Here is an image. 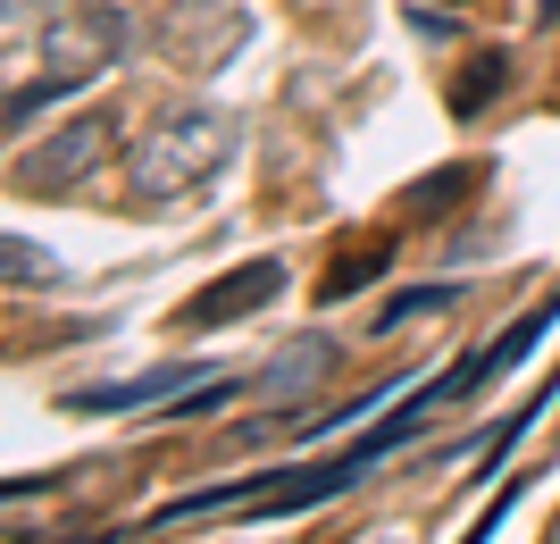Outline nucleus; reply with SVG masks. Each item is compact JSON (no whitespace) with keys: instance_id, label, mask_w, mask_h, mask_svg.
I'll return each mask as SVG.
<instances>
[{"instance_id":"nucleus-6","label":"nucleus","mask_w":560,"mask_h":544,"mask_svg":"<svg viewBox=\"0 0 560 544\" xmlns=\"http://www.w3.org/2000/svg\"><path fill=\"white\" fill-rule=\"evenodd\" d=\"M284 293V261H243L234 277L201 285L185 302V327H226V319H252V310H268Z\"/></svg>"},{"instance_id":"nucleus-8","label":"nucleus","mask_w":560,"mask_h":544,"mask_svg":"<svg viewBox=\"0 0 560 544\" xmlns=\"http://www.w3.org/2000/svg\"><path fill=\"white\" fill-rule=\"evenodd\" d=\"M468 68H477V76H468V84H452V109H460V118H477L493 84H511V59H502V50H477Z\"/></svg>"},{"instance_id":"nucleus-2","label":"nucleus","mask_w":560,"mask_h":544,"mask_svg":"<svg viewBox=\"0 0 560 544\" xmlns=\"http://www.w3.org/2000/svg\"><path fill=\"white\" fill-rule=\"evenodd\" d=\"M126 43H135V25H126V9H109V0H68V9H50L43 76H34V84H9V135H25L59 93L101 84V68H117Z\"/></svg>"},{"instance_id":"nucleus-4","label":"nucleus","mask_w":560,"mask_h":544,"mask_svg":"<svg viewBox=\"0 0 560 544\" xmlns=\"http://www.w3.org/2000/svg\"><path fill=\"white\" fill-rule=\"evenodd\" d=\"M243 43H252V18L234 0H160L151 9V50L185 76H218Z\"/></svg>"},{"instance_id":"nucleus-11","label":"nucleus","mask_w":560,"mask_h":544,"mask_svg":"<svg viewBox=\"0 0 560 544\" xmlns=\"http://www.w3.org/2000/svg\"><path fill=\"white\" fill-rule=\"evenodd\" d=\"M385 261H394V243H369V252H351V261L327 277V293H351L360 277H385Z\"/></svg>"},{"instance_id":"nucleus-9","label":"nucleus","mask_w":560,"mask_h":544,"mask_svg":"<svg viewBox=\"0 0 560 544\" xmlns=\"http://www.w3.org/2000/svg\"><path fill=\"white\" fill-rule=\"evenodd\" d=\"M0 252H9V285H50L59 277V261H50L43 243H25V235H9Z\"/></svg>"},{"instance_id":"nucleus-5","label":"nucleus","mask_w":560,"mask_h":544,"mask_svg":"<svg viewBox=\"0 0 560 544\" xmlns=\"http://www.w3.org/2000/svg\"><path fill=\"white\" fill-rule=\"evenodd\" d=\"M210 378H226L218 360H167V369H142V378H117V385H84V394H68V410H75V419L142 410V403H167V410H176V394H201Z\"/></svg>"},{"instance_id":"nucleus-7","label":"nucleus","mask_w":560,"mask_h":544,"mask_svg":"<svg viewBox=\"0 0 560 544\" xmlns=\"http://www.w3.org/2000/svg\"><path fill=\"white\" fill-rule=\"evenodd\" d=\"M335 360H343L335 335H293L268 369H252V394L259 403H302V394H318V385L335 378Z\"/></svg>"},{"instance_id":"nucleus-1","label":"nucleus","mask_w":560,"mask_h":544,"mask_svg":"<svg viewBox=\"0 0 560 544\" xmlns=\"http://www.w3.org/2000/svg\"><path fill=\"white\" fill-rule=\"evenodd\" d=\"M234 151H243V118L234 109H218V101H167L126 142V193H135V210H167V201L210 185Z\"/></svg>"},{"instance_id":"nucleus-3","label":"nucleus","mask_w":560,"mask_h":544,"mask_svg":"<svg viewBox=\"0 0 560 544\" xmlns=\"http://www.w3.org/2000/svg\"><path fill=\"white\" fill-rule=\"evenodd\" d=\"M109 151H117V118L109 109H75L59 135H43L34 151H18V193H34V201H59V193H84L109 167Z\"/></svg>"},{"instance_id":"nucleus-10","label":"nucleus","mask_w":560,"mask_h":544,"mask_svg":"<svg viewBox=\"0 0 560 544\" xmlns=\"http://www.w3.org/2000/svg\"><path fill=\"white\" fill-rule=\"evenodd\" d=\"M460 293H468V285H419V293H401V302H385V327H401L410 310H452Z\"/></svg>"},{"instance_id":"nucleus-12","label":"nucleus","mask_w":560,"mask_h":544,"mask_svg":"<svg viewBox=\"0 0 560 544\" xmlns=\"http://www.w3.org/2000/svg\"><path fill=\"white\" fill-rule=\"evenodd\" d=\"M518 495H527V477H511V486H502V502H486V520L468 528V536H460V544H493V536H502V511H511V502H518Z\"/></svg>"}]
</instances>
